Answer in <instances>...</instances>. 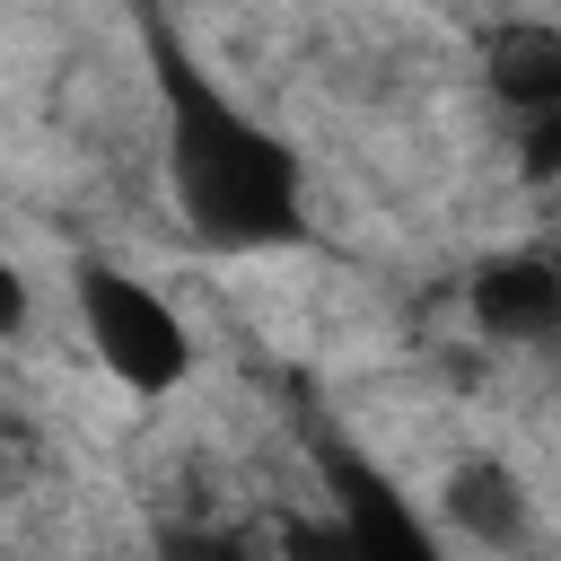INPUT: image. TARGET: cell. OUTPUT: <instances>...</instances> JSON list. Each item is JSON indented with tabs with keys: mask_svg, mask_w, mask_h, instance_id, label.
<instances>
[{
	"mask_svg": "<svg viewBox=\"0 0 561 561\" xmlns=\"http://www.w3.org/2000/svg\"><path fill=\"white\" fill-rule=\"evenodd\" d=\"M184 202L210 237H280L289 228V158L237 123L184 140Z\"/></svg>",
	"mask_w": 561,
	"mask_h": 561,
	"instance_id": "obj_1",
	"label": "cell"
},
{
	"mask_svg": "<svg viewBox=\"0 0 561 561\" xmlns=\"http://www.w3.org/2000/svg\"><path fill=\"white\" fill-rule=\"evenodd\" d=\"M491 79H500L517 105L543 114V105L561 96V35H552V26H508V35L491 44Z\"/></svg>",
	"mask_w": 561,
	"mask_h": 561,
	"instance_id": "obj_5",
	"label": "cell"
},
{
	"mask_svg": "<svg viewBox=\"0 0 561 561\" xmlns=\"http://www.w3.org/2000/svg\"><path fill=\"white\" fill-rule=\"evenodd\" d=\"M18 324H26V280H18L9 263H0V342H9Z\"/></svg>",
	"mask_w": 561,
	"mask_h": 561,
	"instance_id": "obj_7",
	"label": "cell"
},
{
	"mask_svg": "<svg viewBox=\"0 0 561 561\" xmlns=\"http://www.w3.org/2000/svg\"><path fill=\"white\" fill-rule=\"evenodd\" d=\"M158 561H245L228 535H210V526H175L167 543H158Z\"/></svg>",
	"mask_w": 561,
	"mask_h": 561,
	"instance_id": "obj_6",
	"label": "cell"
},
{
	"mask_svg": "<svg viewBox=\"0 0 561 561\" xmlns=\"http://www.w3.org/2000/svg\"><path fill=\"white\" fill-rule=\"evenodd\" d=\"M447 517L473 535V543H517L526 535V491H517V473L508 465H465L456 482H447Z\"/></svg>",
	"mask_w": 561,
	"mask_h": 561,
	"instance_id": "obj_4",
	"label": "cell"
},
{
	"mask_svg": "<svg viewBox=\"0 0 561 561\" xmlns=\"http://www.w3.org/2000/svg\"><path fill=\"white\" fill-rule=\"evenodd\" d=\"M473 316H482L491 333H508V342H543L552 316H561V280H552V263H535V254H500V263H482V272H473Z\"/></svg>",
	"mask_w": 561,
	"mask_h": 561,
	"instance_id": "obj_3",
	"label": "cell"
},
{
	"mask_svg": "<svg viewBox=\"0 0 561 561\" xmlns=\"http://www.w3.org/2000/svg\"><path fill=\"white\" fill-rule=\"evenodd\" d=\"M79 307H88V342H96V359H105L123 386L158 394V386H175V377L193 368L184 324H175L167 298L140 289L131 272H79Z\"/></svg>",
	"mask_w": 561,
	"mask_h": 561,
	"instance_id": "obj_2",
	"label": "cell"
}]
</instances>
